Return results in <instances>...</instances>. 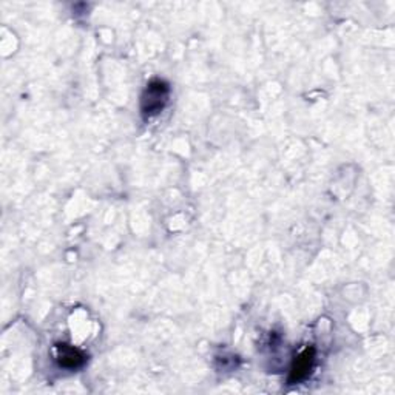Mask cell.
Here are the masks:
<instances>
[{"label": "cell", "mask_w": 395, "mask_h": 395, "mask_svg": "<svg viewBox=\"0 0 395 395\" xmlns=\"http://www.w3.org/2000/svg\"><path fill=\"white\" fill-rule=\"evenodd\" d=\"M170 88L164 80H152L147 85L141 101V108L145 116H155L166 106L168 101Z\"/></svg>", "instance_id": "obj_1"}, {"label": "cell", "mask_w": 395, "mask_h": 395, "mask_svg": "<svg viewBox=\"0 0 395 395\" xmlns=\"http://www.w3.org/2000/svg\"><path fill=\"white\" fill-rule=\"evenodd\" d=\"M315 361V349L314 347H308L306 350L296 357V360L292 364V369H290V375H289V383L290 385H296L303 382L304 378H308L312 366H314Z\"/></svg>", "instance_id": "obj_2"}, {"label": "cell", "mask_w": 395, "mask_h": 395, "mask_svg": "<svg viewBox=\"0 0 395 395\" xmlns=\"http://www.w3.org/2000/svg\"><path fill=\"white\" fill-rule=\"evenodd\" d=\"M56 360L59 363V366H62L65 369H78L85 363V355L74 346L57 345Z\"/></svg>", "instance_id": "obj_3"}]
</instances>
